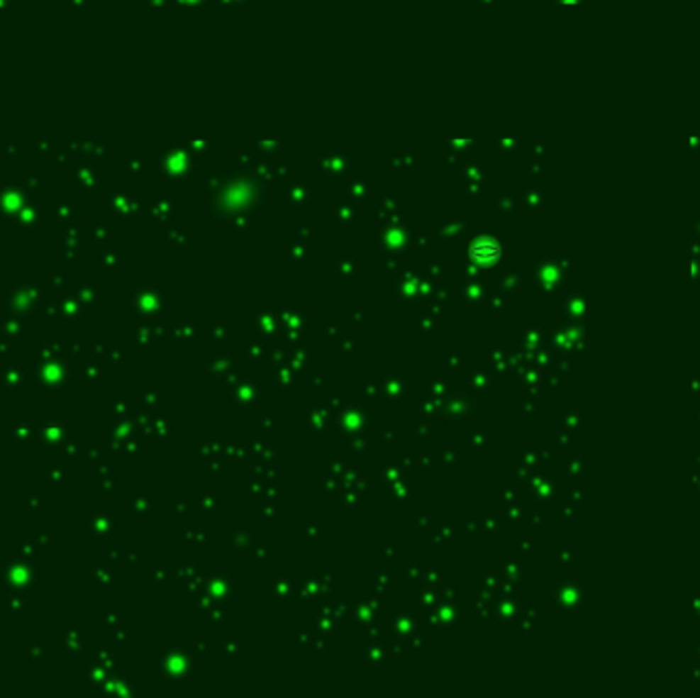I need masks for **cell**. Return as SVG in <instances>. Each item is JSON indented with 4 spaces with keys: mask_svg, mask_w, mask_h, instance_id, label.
I'll return each mask as SVG.
<instances>
[{
    "mask_svg": "<svg viewBox=\"0 0 700 698\" xmlns=\"http://www.w3.org/2000/svg\"><path fill=\"white\" fill-rule=\"evenodd\" d=\"M471 256L475 262L479 265H491L498 256H500V246L496 242L489 240H479L473 248H471Z\"/></svg>",
    "mask_w": 700,
    "mask_h": 698,
    "instance_id": "cell-1",
    "label": "cell"
}]
</instances>
